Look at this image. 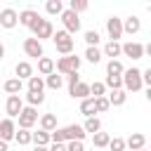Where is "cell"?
<instances>
[{"label":"cell","mask_w":151,"mask_h":151,"mask_svg":"<svg viewBox=\"0 0 151 151\" xmlns=\"http://www.w3.org/2000/svg\"><path fill=\"white\" fill-rule=\"evenodd\" d=\"M14 132H17V125H14L12 118L0 120V139H2V142H12V139H14Z\"/></svg>","instance_id":"7c38bea8"},{"label":"cell","mask_w":151,"mask_h":151,"mask_svg":"<svg viewBox=\"0 0 151 151\" xmlns=\"http://www.w3.org/2000/svg\"><path fill=\"white\" fill-rule=\"evenodd\" d=\"M85 59H87L90 64H99V61H101V50H99V47H87V50H85Z\"/></svg>","instance_id":"1f68e13d"},{"label":"cell","mask_w":151,"mask_h":151,"mask_svg":"<svg viewBox=\"0 0 151 151\" xmlns=\"http://www.w3.org/2000/svg\"><path fill=\"white\" fill-rule=\"evenodd\" d=\"M120 80H123V90L125 92H139L144 85H142V71L139 68H125L123 71V76H120Z\"/></svg>","instance_id":"6da1fadb"},{"label":"cell","mask_w":151,"mask_h":151,"mask_svg":"<svg viewBox=\"0 0 151 151\" xmlns=\"http://www.w3.org/2000/svg\"><path fill=\"white\" fill-rule=\"evenodd\" d=\"M31 144H35V146H50V132H45V130L31 132Z\"/></svg>","instance_id":"44dd1931"},{"label":"cell","mask_w":151,"mask_h":151,"mask_svg":"<svg viewBox=\"0 0 151 151\" xmlns=\"http://www.w3.org/2000/svg\"><path fill=\"white\" fill-rule=\"evenodd\" d=\"M66 151H85L83 142H66Z\"/></svg>","instance_id":"ab89813d"},{"label":"cell","mask_w":151,"mask_h":151,"mask_svg":"<svg viewBox=\"0 0 151 151\" xmlns=\"http://www.w3.org/2000/svg\"><path fill=\"white\" fill-rule=\"evenodd\" d=\"M2 87H5V92H7V94H19V92L24 90V83H21L19 78H9V80H5V85H2Z\"/></svg>","instance_id":"603a6c76"},{"label":"cell","mask_w":151,"mask_h":151,"mask_svg":"<svg viewBox=\"0 0 151 151\" xmlns=\"http://www.w3.org/2000/svg\"><path fill=\"white\" fill-rule=\"evenodd\" d=\"M40 130H45V132L57 130V116L54 113H42L40 116Z\"/></svg>","instance_id":"d6986e66"},{"label":"cell","mask_w":151,"mask_h":151,"mask_svg":"<svg viewBox=\"0 0 151 151\" xmlns=\"http://www.w3.org/2000/svg\"><path fill=\"white\" fill-rule=\"evenodd\" d=\"M80 68V57L76 54H68V57H61L57 64H54V71L59 76H71V73H78Z\"/></svg>","instance_id":"277c9868"},{"label":"cell","mask_w":151,"mask_h":151,"mask_svg":"<svg viewBox=\"0 0 151 151\" xmlns=\"http://www.w3.org/2000/svg\"><path fill=\"white\" fill-rule=\"evenodd\" d=\"M78 83H80V76H78V73H71V76H68V92H71Z\"/></svg>","instance_id":"60d3db41"},{"label":"cell","mask_w":151,"mask_h":151,"mask_svg":"<svg viewBox=\"0 0 151 151\" xmlns=\"http://www.w3.org/2000/svg\"><path fill=\"white\" fill-rule=\"evenodd\" d=\"M142 85H151V68L142 71Z\"/></svg>","instance_id":"b9f144b4"},{"label":"cell","mask_w":151,"mask_h":151,"mask_svg":"<svg viewBox=\"0 0 151 151\" xmlns=\"http://www.w3.org/2000/svg\"><path fill=\"white\" fill-rule=\"evenodd\" d=\"M90 5H87V0H71L68 2V9L71 12H76V14H80V12H85Z\"/></svg>","instance_id":"d590c367"},{"label":"cell","mask_w":151,"mask_h":151,"mask_svg":"<svg viewBox=\"0 0 151 151\" xmlns=\"http://www.w3.org/2000/svg\"><path fill=\"white\" fill-rule=\"evenodd\" d=\"M47 151H66V144H52V142H50Z\"/></svg>","instance_id":"7bdbcfd3"},{"label":"cell","mask_w":151,"mask_h":151,"mask_svg":"<svg viewBox=\"0 0 151 151\" xmlns=\"http://www.w3.org/2000/svg\"><path fill=\"white\" fill-rule=\"evenodd\" d=\"M90 97H106V87L104 83H90Z\"/></svg>","instance_id":"e575fe53"},{"label":"cell","mask_w":151,"mask_h":151,"mask_svg":"<svg viewBox=\"0 0 151 151\" xmlns=\"http://www.w3.org/2000/svg\"><path fill=\"white\" fill-rule=\"evenodd\" d=\"M14 73H17V78L24 83V80H28V78L33 76V66H31L28 61H19V64L14 66Z\"/></svg>","instance_id":"9a60e30c"},{"label":"cell","mask_w":151,"mask_h":151,"mask_svg":"<svg viewBox=\"0 0 151 151\" xmlns=\"http://www.w3.org/2000/svg\"><path fill=\"white\" fill-rule=\"evenodd\" d=\"M61 85H64V76H59L57 71L50 73V76H45V87H50V90H59Z\"/></svg>","instance_id":"7402d4cb"},{"label":"cell","mask_w":151,"mask_h":151,"mask_svg":"<svg viewBox=\"0 0 151 151\" xmlns=\"http://www.w3.org/2000/svg\"><path fill=\"white\" fill-rule=\"evenodd\" d=\"M61 24H64V31L71 35V33H78L80 31V17L71 9H64L61 12Z\"/></svg>","instance_id":"8992f818"},{"label":"cell","mask_w":151,"mask_h":151,"mask_svg":"<svg viewBox=\"0 0 151 151\" xmlns=\"http://www.w3.org/2000/svg\"><path fill=\"white\" fill-rule=\"evenodd\" d=\"M45 9H47V14H52V17H54V14H61V12H64V2H61V0H47V2H45Z\"/></svg>","instance_id":"f546056e"},{"label":"cell","mask_w":151,"mask_h":151,"mask_svg":"<svg viewBox=\"0 0 151 151\" xmlns=\"http://www.w3.org/2000/svg\"><path fill=\"white\" fill-rule=\"evenodd\" d=\"M123 71H125V66H123L118 59H109V64H106V76H123Z\"/></svg>","instance_id":"83f0119b"},{"label":"cell","mask_w":151,"mask_h":151,"mask_svg":"<svg viewBox=\"0 0 151 151\" xmlns=\"http://www.w3.org/2000/svg\"><path fill=\"white\" fill-rule=\"evenodd\" d=\"M106 33L113 42H118V38H123V19L118 17H109L106 19Z\"/></svg>","instance_id":"52a82bcc"},{"label":"cell","mask_w":151,"mask_h":151,"mask_svg":"<svg viewBox=\"0 0 151 151\" xmlns=\"http://www.w3.org/2000/svg\"><path fill=\"white\" fill-rule=\"evenodd\" d=\"M28 92H45V80L40 76H31L28 78Z\"/></svg>","instance_id":"f1b7e54d"},{"label":"cell","mask_w":151,"mask_h":151,"mask_svg":"<svg viewBox=\"0 0 151 151\" xmlns=\"http://www.w3.org/2000/svg\"><path fill=\"white\" fill-rule=\"evenodd\" d=\"M146 146V137L142 134V132H132L127 139H125V149H130V151H139V149H144Z\"/></svg>","instance_id":"4fadbf2b"},{"label":"cell","mask_w":151,"mask_h":151,"mask_svg":"<svg viewBox=\"0 0 151 151\" xmlns=\"http://www.w3.org/2000/svg\"><path fill=\"white\" fill-rule=\"evenodd\" d=\"M109 149H111V151H125V139H123V137H113V139L109 142Z\"/></svg>","instance_id":"f35d334b"},{"label":"cell","mask_w":151,"mask_h":151,"mask_svg":"<svg viewBox=\"0 0 151 151\" xmlns=\"http://www.w3.org/2000/svg\"><path fill=\"white\" fill-rule=\"evenodd\" d=\"M109 106H123L125 101H127V92L125 90H113V92H109Z\"/></svg>","instance_id":"2e32d148"},{"label":"cell","mask_w":151,"mask_h":151,"mask_svg":"<svg viewBox=\"0 0 151 151\" xmlns=\"http://www.w3.org/2000/svg\"><path fill=\"white\" fill-rule=\"evenodd\" d=\"M0 151H9L7 149V142H2V139H0Z\"/></svg>","instance_id":"ee69618b"},{"label":"cell","mask_w":151,"mask_h":151,"mask_svg":"<svg viewBox=\"0 0 151 151\" xmlns=\"http://www.w3.org/2000/svg\"><path fill=\"white\" fill-rule=\"evenodd\" d=\"M99 40H101V35H99L97 31H85V42H87V47H97Z\"/></svg>","instance_id":"8d00e7d4"},{"label":"cell","mask_w":151,"mask_h":151,"mask_svg":"<svg viewBox=\"0 0 151 151\" xmlns=\"http://www.w3.org/2000/svg\"><path fill=\"white\" fill-rule=\"evenodd\" d=\"M109 142H111L109 132H94L92 134V146L94 149H104V146H109Z\"/></svg>","instance_id":"4316f807"},{"label":"cell","mask_w":151,"mask_h":151,"mask_svg":"<svg viewBox=\"0 0 151 151\" xmlns=\"http://www.w3.org/2000/svg\"><path fill=\"white\" fill-rule=\"evenodd\" d=\"M17 118H19V130H31V127L38 123V109H33V106H24L21 113H19Z\"/></svg>","instance_id":"5b68a950"},{"label":"cell","mask_w":151,"mask_h":151,"mask_svg":"<svg viewBox=\"0 0 151 151\" xmlns=\"http://www.w3.org/2000/svg\"><path fill=\"white\" fill-rule=\"evenodd\" d=\"M26 101H28V106L38 109V106L45 101V92H28V94H26Z\"/></svg>","instance_id":"4dcf8cb0"},{"label":"cell","mask_w":151,"mask_h":151,"mask_svg":"<svg viewBox=\"0 0 151 151\" xmlns=\"http://www.w3.org/2000/svg\"><path fill=\"white\" fill-rule=\"evenodd\" d=\"M101 57H109V59H116V57H120V42H113V40H109V42L104 45V50H101Z\"/></svg>","instance_id":"ffe728a7"},{"label":"cell","mask_w":151,"mask_h":151,"mask_svg":"<svg viewBox=\"0 0 151 151\" xmlns=\"http://www.w3.org/2000/svg\"><path fill=\"white\" fill-rule=\"evenodd\" d=\"M139 151H146V149H139Z\"/></svg>","instance_id":"7dc6e473"},{"label":"cell","mask_w":151,"mask_h":151,"mask_svg":"<svg viewBox=\"0 0 151 151\" xmlns=\"http://www.w3.org/2000/svg\"><path fill=\"white\" fill-rule=\"evenodd\" d=\"M111 106H109V99L106 97H94V111L97 113H104V111H109Z\"/></svg>","instance_id":"74e56055"},{"label":"cell","mask_w":151,"mask_h":151,"mask_svg":"<svg viewBox=\"0 0 151 151\" xmlns=\"http://www.w3.org/2000/svg\"><path fill=\"white\" fill-rule=\"evenodd\" d=\"M17 24H19V14H17V9L5 7V9L0 12V26H2V28H14Z\"/></svg>","instance_id":"30bf717a"},{"label":"cell","mask_w":151,"mask_h":151,"mask_svg":"<svg viewBox=\"0 0 151 151\" xmlns=\"http://www.w3.org/2000/svg\"><path fill=\"white\" fill-rule=\"evenodd\" d=\"M104 87H111V92H113V90H123V80H120V76H106Z\"/></svg>","instance_id":"836d02e7"},{"label":"cell","mask_w":151,"mask_h":151,"mask_svg":"<svg viewBox=\"0 0 151 151\" xmlns=\"http://www.w3.org/2000/svg\"><path fill=\"white\" fill-rule=\"evenodd\" d=\"M2 57H5V45L0 42V59H2Z\"/></svg>","instance_id":"f6af8a7d"},{"label":"cell","mask_w":151,"mask_h":151,"mask_svg":"<svg viewBox=\"0 0 151 151\" xmlns=\"http://www.w3.org/2000/svg\"><path fill=\"white\" fill-rule=\"evenodd\" d=\"M38 73H40V78L54 73V61H52L50 57H40V59H38Z\"/></svg>","instance_id":"e0dca14e"},{"label":"cell","mask_w":151,"mask_h":151,"mask_svg":"<svg viewBox=\"0 0 151 151\" xmlns=\"http://www.w3.org/2000/svg\"><path fill=\"white\" fill-rule=\"evenodd\" d=\"M52 40H54V47H57V52L59 54H64V57H68V54H73V38L61 28V31H57V33H52Z\"/></svg>","instance_id":"3957f363"},{"label":"cell","mask_w":151,"mask_h":151,"mask_svg":"<svg viewBox=\"0 0 151 151\" xmlns=\"http://www.w3.org/2000/svg\"><path fill=\"white\" fill-rule=\"evenodd\" d=\"M14 142H17L19 146L31 144V130H17V132H14Z\"/></svg>","instance_id":"d6a6232c"},{"label":"cell","mask_w":151,"mask_h":151,"mask_svg":"<svg viewBox=\"0 0 151 151\" xmlns=\"http://www.w3.org/2000/svg\"><path fill=\"white\" fill-rule=\"evenodd\" d=\"M71 97H73V99H80V101L87 99V97H90V83H83V80H80V83L71 90Z\"/></svg>","instance_id":"ac0fdd59"},{"label":"cell","mask_w":151,"mask_h":151,"mask_svg":"<svg viewBox=\"0 0 151 151\" xmlns=\"http://www.w3.org/2000/svg\"><path fill=\"white\" fill-rule=\"evenodd\" d=\"M80 113L85 116V118H92L97 111H94V97H87V99H83L80 101Z\"/></svg>","instance_id":"d4e9b609"},{"label":"cell","mask_w":151,"mask_h":151,"mask_svg":"<svg viewBox=\"0 0 151 151\" xmlns=\"http://www.w3.org/2000/svg\"><path fill=\"white\" fill-rule=\"evenodd\" d=\"M120 54H125V57H130V59H142L144 57V45L142 42H123L120 45Z\"/></svg>","instance_id":"9c48e42d"},{"label":"cell","mask_w":151,"mask_h":151,"mask_svg":"<svg viewBox=\"0 0 151 151\" xmlns=\"http://www.w3.org/2000/svg\"><path fill=\"white\" fill-rule=\"evenodd\" d=\"M92 151H97V149H92Z\"/></svg>","instance_id":"c3c4849f"},{"label":"cell","mask_w":151,"mask_h":151,"mask_svg":"<svg viewBox=\"0 0 151 151\" xmlns=\"http://www.w3.org/2000/svg\"><path fill=\"white\" fill-rule=\"evenodd\" d=\"M33 151H47V146H33Z\"/></svg>","instance_id":"bcb514c9"},{"label":"cell","mask_w":151,"mask_h":151,"mask_svg":"<svg viewBox=\"0 0 151 151\" xmlns=\"http://www.w3.org/2000/svg\"><path fill=\"white\" fill-rule=\"evenodd\" d=\"M5 109H7V118H17V116L21 113V109H24V101H21V97H19V94H9V97H7V104H5Z\"/></svg>","instance_id":"8fae6325"},{"label":"cell","mask_w":151,"mask_h":151,"mask_svg":"<svg viewBox=\"0 0 151 151\" xmlns=\"http://www.w3.org/2000/svg\"><path fill=\"white\" fill-rule=\"evenodd\" d=\"M139 28H142V21H139V17H127L125 21H123V33H130V35H134V33H139Z\"/></svg>","instance_id":"5bb4252c"},{"label":"cell","mask_w":151,"mask_h":151,"mask_svg":"<svg viewBox=\"0 0 151 151\" xmlns=\"http://www.w3.org/2000/svg\"><path fill=\"white\" fill-rule=\"evenodd\" d=\"M24 52H26V57H33V59L45 57L42 42H40V40H35V38H26V40H24Z\"/></svg>","instance_id":"ba28073f"},{"label":"cell","mask_w":151,"mask_h":151,"mask_svg":"<svg viewBox=\"0 0 151 151\" xmlns=\"http://www.w3.org/2000/svg\"><path fill=\"white\" fill-rule=\"evenodd\" d=\"M83 130H85V134L87 132H101V120L97 118V116H92V118H85V125H83Z\"/></svg>","instance_id":"484cf974"},{"label":"cell","mask_w":151,"mask_h":151,"mask_svg":"<svg viewBox=\"0 0 151 151\" xmlns=\"http://www.w3.org/2000/svg\"><path fill=\"white\" fill-rule=\"evenodd\" d=\"M28 28H31L33 38H35V40H40V42H42L45 38H52V33H54L52 21H50V19H42V17H38V19H35V21H33Z\"/></svg>","instance_id":"7a4b0ae2"},{"label":"cell","mask_w":151,"mask_h":151,"mask_svg":"<svg viewBox=\"0 0 151 151\" xmlns=\"http://www.w3.org/2000/svg\"><path fill=\"white\" fill-rule=\"evenodd\" d=\"M38 17H40V14H38L35 9H24V12H19V24H21V26H31Z\"/></svg>","instance_id":"cb8c5ba5"}]
</instances>
